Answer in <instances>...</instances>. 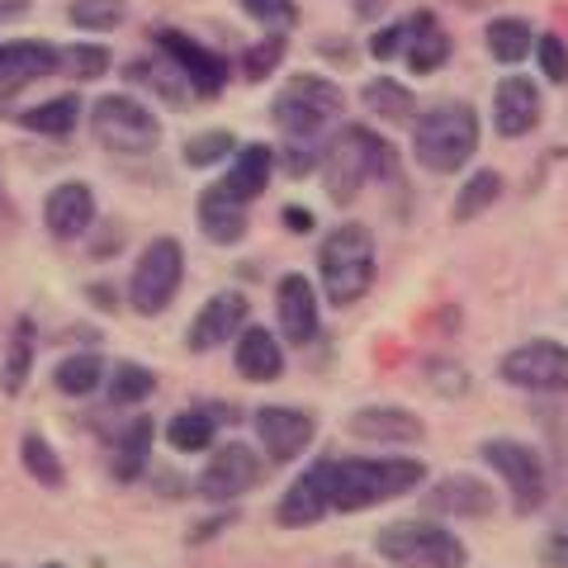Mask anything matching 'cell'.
I'll list each match as a JSON object with an SVG mask.
<instances>
[{
	"mask_svg": "<svg viewBox=\"0 0 568 568\" xmlns=\"http://www.w3.org/2000/svg\"><path fill=\"white\" fill-rule=\"evenodd\" d=\"M246 20H256L265 33H284L298 24V6L294 0H237Z\"/></svg>",
	"mask_w": 568,
	"mask_h": 568,
	"instance_id": "41",
	"label": "cell"
},
{
	"mask_svg": "<svg viewBox=\"0 0 568 568\" xmlns=\"http://www.w3.org/2000/svg\"><path fill=\"white\" fill-rule=\"evenodd\" d=\"M346 432L365 446H417L426 436V422L413 413V407H398V403H369V407H355L346 417Z\"/></svg>",
	"mask_w": 568,
	"mask_h": 568,
	"instance_id": "17",
	"label": "cell"
},
{
	"mask_svg": "<svg viewBox=\"0 0 568 568\" xmlns=\"http://www.w3.org/2000/svg\"><path fill=\"white\" fill-rule=\"evenodd\" d=\"M24 14H29V0H0V24L24 20Z\"/></svg>",
	"mask_w": 568,
	"mask_h": 568,
	"instance_id": "49",
	"label": "cell"
},
{
	"mask_svg": "<svg viewBox=\"0 0 568 568\" xmlns=\"http://www.w3.org/2000/svg\"><path fill=\"white\" fill-rule=\"evenodd\" d=\"M104 379H110V365H104L100 351H77L52 369V388L67 398H91L95 388H104Z\"/></svg>",
	"mask_w": 568,
	"mask_h": 568,
	"instance_id": "29",
	"label": "cell"
},
{
	"mask_svg": "<svg viewBox=\"0 0 568 568\" xmlns=\"http://www.w3.org/2000/svg\"><path fill=\"white\" fill-rule=\"evenodd\" d=\"M323 517H332V493H327V459H317V465H308L290 488H284L275 521L304 530V526H317Z\"/></svg>",
	"mask_w": 568,
	"mask_h": 568,
	"instance_id": "21",
	"label": "cell"
},
{
	"mask_svg": "<svg viewBox=\"0 0 568 568\" xmlns=\"http://www.w3.org/2000/svg\"><path fill=\"white\" fill-rule=\"evenodd\" d=\"M194 219H200V233L213 246H237L246 237V204L233 200L223 185H209L194 204Z\"/></svg>",
	"mask_w": 568,
	"mask_h": 568,
	"instance_id": "24",
	"label": "cell"
},
{
	"mask_svg": "<svg viewBox=\"0 0 568 568\" xmlns=\"http://www.w3.org/2000/svg\"><path fill=\"white\" fill-rule=\"evenodd\" d=\"M540 114H545V104H540V85L530 81V77H503L497 81V91H493V129L503 133V138H526V133H536L540 129Z\"/></svg>",
	"mask_w": 568,
	"mask_h": 568,
	"instance_id": "18",
	"label": "cell"
},
{
	"mask_svg": "<svg viewBox=\"0 0 568 568\" xmlns=\"http://www.w3.org/2000/svg\"><path fill=\"white\" fill-rule=\"evenodd\" d=\"M426 511L432 517H450V521H484L497 511V493L493 484H484V478L474 474H446L436 478L432 488H426Z\"/></svg>",
	"mask_w": 568,
	"mask_h": 568,
	"instance_id": "15",
	"label": "cell"
},
{
	"mask_svg": "<svg viewBox=\"0 0 568 568\" xmlns=\"http://www.w3.org/2000/svg\"><path fill=\"white\" fill-rule=\"evenodd\" d=\"M484 43H488V58L503 62V67H517L536 52V29L521 14H497V20L484 29Z\"/></svg>",
	"mask_w": 568,
	"mask_h": 568,
	"instance_id": "28",
	"label": "cell"
},
{
	"mask_svg": "<svg viewBox=\"0 0 568 568\" xmlns=\"http://www.w3.org/2000/svg\"><path fill=\"white\" fill-rule=\"evenodd\" d=\"M252 323V304H246V294L242 290H223V294H213L209 304L194 313V323L185 332V346L190 351H219L227 342H237V332Z\"/></svg>",
	"mask_w": 568,
	"mask_h": 568,
	"instance_id": "16",
	"label": "cell"
},
{
	"mask_svg": "<svg viewBox=\"0 0 568 568\" xmlns=\"http://www.w3.org/2000/svg\"><path fill=\"white\" fill-rule=\"evenodd\" d=\"M185 284V252L175 237H152L138 252L133 280H129V304L138 317H162Z\"/></svg>",
	"mask_w": 568,
	"mask_h": 568,
	"instance_id": "9",
	"label": "cell"
},
{
	"mask_svg": "<svg viewBox=\"0 0 568 568\" xmlns=\"http://www.w3.org/2000/svg\"><path fill=\"white\" fill-rule=\"evenodd\" d=\"M152 440H156V426L152 417H129L114 432V446H110V474L119 484H138L152 465Z\"/></svg>",
	"mask_w": 568,
	"mask_h": 568,
	"instance_id": "25",
	"label": "cell"
},
{
	"mask_svg": "<svg viewBox=\"0 0 568 568\" xmlns=\"http://www.w3.org/2000/svg\"><path fill=\"white\" fill-rule=\"evenodd\" d=\"M256 440H261V455L271 465H294L313 440H317V417L308 407H290V403H265L256 407Z\"/></svg>",
	"mask_w": 568,
	"mask_h": 568,
	"instance_id": "12",
	"label": "cell"
},
{
	"mask_svg": "<svg viewBox=\"0 0 568 568\" xmlns=\"http://www.w3.org/2000/svg\"><path fill=\"white\" fill-rule=\"evenodd\" d=\"M81 95H52V100H39L29 104V110L20 114V129L39 133V138H71L81 123Z\"/></svg>",
	"mask_w": 568,
	"mask_h": 568,
	"instance_id": "31",
	"label": "cell"
},
{
	"mask_svg": "<svg viewBox=\"0 0 568 568\" xmlns=\"http://www.w3.org/2000/svg\"><path fill=\"white\" fill-rule=\"evenodd\" d=\"M43 223L58 242H77L95 227V190L85 181H62L48 190L43 200Z\"/></svg>",
	"mask_w": 568,
	"mask_h": 568,
	"instance_id": "20",
	"label": "cell"
},
{
	"mask_svg": "<svg viewBox=\"0 0 568 568\" xmlns=\"http://www.w3.org/2000/svg\"><path fill=\"white\" fill-rule=\"evenodd\" d=\"M275 317H280V336L294 346L317 342V327H323V298H317V284L308 275H280L275 284Z\"/></svg>",
	"mask_w": 568,
	"mask_h": 568,
	"instance_id": "14",
	"label": "cell"
},
{
	"mask_svg": "<svg viewBox=\"0 0 568 568\" xmlns=\"http://www.w3.org/2000/svg\"><path fill=\"white\" fill-rule=\"evenodd\" d=\"M497 200H503V175H497L493 166H484V171L465 175V185L455 190L450 219H455V223H474V219H484V213H488Z\"/></svg>",
	"mask_w": 568,
	"mask_h": 568,
	"instance_id": "33",
	"label": "cell"
},
{
	"mask_svg": "<svg viewBox=\"0 0 568 568\" xmlns=\"http://www.w3.org/2000/svg\"><path fill=\"white\" fill-rule=\"evenodd\" d=\"M233 365L246 384H275L284 375V342L275 332L246 323L233 342Z\"/></svg>",
	"mask_w": 568,
	"mask_h": 568,
	"instance_id": "23",
	"label": "cell"
},
{
	"mask_svg": "<svg viewBox=\"0 0 568 568\" xmlns=\"http://www.w3.org/2000/svg\"><path fill=\"white\" fill-rule=\"evenodd\" d=\"M361 104L375 119L384 123H413L417 119V95H413V85H403L398 77H375V81H365V91H361Z\"/></svg>",
	"mask_w": 568,
	"mask_h": 568,
	"instance_id": "30",
	"label": "cell"
},
{
	"mask_svg": "<svg viewBox=\"0 0 568 568\" xmlns=\"http://www.w3.org/2000/svg\"><path fill=\"white\" fill-rule=\"evenodd\" d=\"M379 271V252H375V233L365 223H342L332 227L317 246V280H323V298L332 308H351L361 304L375 284Z\"/></svg>",
	"mask_w": 568,
	"mask_h": 568,
	"instance_id": "4",
	"label": "cell"
},
{
	"mask_svg": "<svg viewBox=\"0 0 568 568\" xmlns=\"http://www.w3.org/2000/svg\"><path fill=\"white\" fill-rule=\"evenodd\" d=\"M497 379L521 394H540V398H559L568 394V346L555 336H530V342L511 346L497 361Z\"/></svg>",
	"mask_w": 568,
	"mask_h": 568,
	"instance_id": "10",
	"label": "cell"
},
{
	"mask_svg": "<svg viewBox=\"0 0 568 568\" xmlns=\"http://www.w3.org/2000/svg\"><path fill=\"white\" fill-rule=\"evenodd\" d=\"M346 110V91L332 77H317V71H304V77H290L284 91L271 104V119L284 138H323Z\"/></svg>",
	"mask_w": 568,
	"mask_h": 568,
	"instance_id": "6",
	"label": "cell"
},
{
	"mask_svg": "<svg viewBox=\"0 0 568 568\" xmlns=\"http://www.w3.org/2000/svg\"><path fill=\"white\" fill-rule=\"evenodd\" d=\"M43 568H67V564H58V559H52V564H43Z\"/></svg>",
	"mask_w": 568,
	"mask_h": 568,
	"instance_id": "51",
	"label": "cell"
},
{
	"mask_svg": "<svg viewBox=\"0 0 568 568\" xmlns=\"http://www.w3.org/2000/svg\"><path fill=\"white\" fill-rule=\"evenodd\" d=\"M91 129L100 148L119 156H148L162 142V119L138 95H100L91 104Z\"/></svg>",
	"mask_w": 568,
	"mask_h": 568,
	"instance_id": "8",
	"label": "cell"
},
{
	"mask_svg": "<svg viewBox=\"0 0 568 568\" xmlns=\"http://www.w3.org/2000/svg\"><path fill=\"white\" fill-rule=\"evenodd\" d=\"M388 6H394V0H351V10H355V20H361V24L384 20Z\"/></svg>",
	"mask_w": 568,
	"mask_h": 568,
	"instance_id": "47",
	"label": "cell"
},
{
	"mask_svg": "<svg viewBox=\"0 0 568 568\" xmlns=\"http://www.w3.org/2000/svg\"><path fill=\"white\" fill-rule=\"evenodd\" d=\"M284 33H265V39H256L252 48L242 52V81H265L275 77V67L284 62Z\"/></svg>",
	"mask_w": 568,
	"mask_h": 568,
	"instance_id": "40",
	"label": "cell"
},
{
	"mask_svg": "<svg viewBox=\"0 0 568 568\" xmlns=\"http://www.w3.org/2000/svg\"><path fill=\"white\" fill-rule=\"evenodd\" d=\"M530 58L540 62V77L549 85L568 81V43L559 39V33H536V52H530Z\"/></svg>",
	"mask_w": 568,
	"mask_h": 568,
	"instance_id": "42",
	"label": "cell"
},
{
	"mask_svg": "<svg viewBox=\"0 0 568 568\" xmlns=\"http://www.w3.org/2000/svg\"><path fill=\"white\" fill-rule=\"evenodd\" d=\"M280 223L290 227L294 237H308L313 227H317V213H313V209H304V204H284V209H280Z\"/></svg>",
	"mask_w": 568,
	"mask_h": 568,
	"instance_id": "46",
	"label": "cell"
},
{
	"mask_svg": "<svg viewBox=\"0 0 568 568\" xmlns=\"http://www.w3.org/2000/svg\"><path fill=\"white\" fill-rule=\"evenodd\" d=\"M58 77V48L39 43V39H20V43H6L0 48V110L24 91L33 81H48Z\"/></svg>",
	"mask_w": 568,
	"mask_h": 568,
	"instance_id": "19",
	"label": "cell"
},
{
	"mask_svg": "<svg viewBox=\"0 0 568 568\" xmlns=\"http://www.w3.org/2000/svg\"><path fill=\"white\" fill-rule=\"evenodd\" d=\"M261 478H265V455L252 450L246 440H227V446H219L209 455L204 474L194 478V493H200L204 503H237V497L252 493Z\"/></svg>",
	"mask_w": 568,
	"mask_h": 568,
	"instance_id": "11",
	"label": "cell"
},
{
	"mask_svg": "<svg viewBox=\"0 0 568 568\" xmlns=\"http://www.w3.org/2000/svg\"><path fill=\"white\" fill-rule=\"evenodd\" d=\"M166 77H181V71H166V67H152V62H129V81L133 85H152L162 100H185L190 95V85L185 81H166Z\"/></svg>",
	"mask_w": 568,
	"mask_h": 568,
	"instance_id": "43",
	"label": "cell"
},
{
	"mask_svg": "<svg viewBox=\"0 0 568 568\" xmlns=\"http://www.w3.org/2000/svg\"><path fill=\"white\" fill-rule=\"evenodd\" d=\"M478 138H484V123L469 100H440L413 119V156L432 175L465 171L478 152Z\"/></svg>",
	"mask_w": 568,
	"mask_h": 568,
	"instance_id": "3",
	"label": "cell"
},
{
	"mask_svg": "<svg viewBox=\"0 0 568 568\" xmlns=\"http://www.w3.org/2000/svg\"><path fill=\"white\" fill-rule=\"evenodd\" d=\"M85 294H91V298H95V308H104V313H114V308H119V294L110 290V284H91Z\"/></svg>",
	"mask_w": 568,
	"mask_h": 568,
	"instance_id": "48",
	"label": "cell"
},
{
	"mask_svg": "<svg viewBox=\"0 0 568 568\" xmlns=\"http://www.w3.org/2000/svg\"><path fill=\"white\" fill-rule=\"evenodd\" d=\"M275 175V148H265V142H242V148L233 152V162H227V175H223V190L233 194V200L252 204L256 194L271 185Z\"/></svg>",
	"mask_w": 568,
	"mask_h": 568,
	"instance_id": "26",
	"label": "cell"
},
{
	"mask_svg": "<svg viewBox=\"0 0 568 568\" xmlns=\"http://www.w3.org/2000/svg\"><path fill=\"white\" fill-rule=\"evenodd\" d=\"M242 142L227 133V129H209V133H194V138H185V166H194V171H209V166H219V162H227V152H237Z\"/></svg>",
	"mask_w": 568,
	"mask_h": 568,
	"instance_id": "38",
	"label": "cell"
},
{
	"mask_svg": "<svg viewBox=\"0 0 568 568\" xmlns=\"http://www.w3.org/2000/svg\"><path fill=\"white\" fill-rule=\"evenodd\" d=\"M403 43H407V24L403 20L384 24V29H375V39H369V58H375V62H394V58H403Z\"/></svg>",
	"mask_w": 568,
	"mask_h": 568,
	"instance_id": "44",
	"label": "cell"
},
{
	"mask_svg": "<svg viewBox=\"0 0 568 568\" xmlns=\"http://www.w3.org/2000/svg\"><path fill=\"white\" fill-rule=\"evenodd\" d=\"M110 71V48L100 43H71V48H58V77H71V81H100Z\"/></svg>",
	"mask_w": 568,
	"mask_h": 568,
	"instance_id": "37",
	"label": "cell"
},
{
	"mask_svg": "<svg viewBox=\"0 0 568 568\" xmlns=\"http://www.w3.org/2000/svg\"><path fill=\"white\" fill-rule=\"evenodd\" d=\"M426 484V465L417 455H346L327 459L332 511H369L394 497H407Z\"/></svg>",
	"mask_w": 568,
	"mask_h": 568,
	"instance_id": "1",
	"label": "cell"
},
{
	"mask_svg": "<svg viewBox=\"0 0 568 568\" xmlns=\"http://www.w3.org/2000/svg\"><path fill=\"white\" fill-rule=\"evenodd\" d=\"M403 24H407V43H403L407 71H413V77H436V71L450 62V52H455V39L446 33V24H440L432 10L407 14Z\"/></svg>",
	"mask_w": 568,
	"mask_h": 568,
	"instance_id": "22",
	"label": "cell"
},
{
	"mask_svg": "<svg viewBox=\"0 0 568 568\" xmlns=\"http://www.w3.org/2000/svg\"><path fill=\"white\" fill-rule=\"evenodd\" d=\"M375 555L394 568H469V545L436 517H407L379 526Z\"/></svg>",
	"mask_w": 568,
	"mask_h": 568,
	"instance_id": "5",
	"label": "cell"
},
{
	"mask_svg": "<svg viewBox=\"0 0 568 568\" xmlns=\"http://www.w3.org/2000/svg\"><path fill=\"white\" fill-rule=\"evenodd\" d=\"M33 355H39V332H33V317H14L10 336H6V361H0V388L10 398L24 394V384L33 375Z\"/></svg>",
	"mask_w": 568,
	"mask_h": 568,
	"instance_id": "27",
	"label": "cell"
},
{
	"mask_svg": "<svg viewBox=\"0 0 568 568\" xmlns=\"http://www.w3.org/2000/svg\"><path fill=\"white\" fill-rule=\"evenodd\" d=\"M0 219H6V223H14V204H10V194H6V185H0Z\"/></svg>",
	"mask_w": 568,
	"mask_h": 568,
	"instance_id": "50",
	"label": "cell"
},
{
	"mask_svg": "<svg viewBox=\"0 0 568 568\" xmlns=\"http://www.w3.org/2000/svg\"><path fill=\"white\" fill-rule=\"evenodd\" d=\"M0 568H14V564H0Z\"/></svg>",
	"mask_w": 568,
	"mask_h": 568,
	"instance_id": "52",
	"label": "cell"
},
{
	"mask_svg": "<svg viewBox=\"0 0 568 568\" xmlns=\"http://www.w3.org/2000/svg\"><path fill=\"white\" fill-rule=\"evenodd\" d=\"M104 394H110V407H138L156 394V375L148 365L138 361H123L110 369V379H104Z\"/></svg>",
	"mask_w": 568,
	"mask_h": 568,
	"instance_id": "35",
	"label": "cell"
},
{
	"mask_svg": "<svg viewBox=\"0 0 568 568\" xmlns=\"http://www.w3.org/2000/svg\"><path fill=\"white\" fill-rule=\"evenodd\" d=\"M323 138H284V148L275 152V166H284V175H294V181H304L323 166Z\"/></svg>",
	"mask_w": 568,
	"mask_h": 568,
	"instance_id": "39",
	"label": "cell"
},
{
	"mask_svg": "<svg viewBox=\"0 0 568 568\" xmlns=\"http://www.w3.org/2000/svg\"><path fill=\"white\" fill-rule=\"evenodd\" d=\"M478 455H484V465L503 478V488L511 493V511H517V517H536L545 507V488H549L545 455L517 436H488L484 446H478Z\"/></svg>",
	"mask_w": 568,
	"mask_h": 568,
	"instance_id": "7",
	"label": "cell"
},
{
	"mask_svg": "<svg viewBox=\"0 0 568 568\" xmlns=\"http://www.w3.org/2000/svg\"><path fill=\"white\" fill-rule=\"evenodd\" d=\"M166 440L175 455H204V450H213V440H219V417H213L209 407H185V413L171 417Z\"/></svg>",
	"mask_w": 568,
	"mask_h": 568,
	"instance_id": "32",
	"label": "cell"
},
{
	"mask_svg": "<svg viewBox=\"0 0 568 568\" xmlns=\"http://www.w3.org/2000/svg\"><path fill=\"white\" fill-rule=\"evenodd\" d=\"M129 20V0H71L67 6V24L81 33H114Z\"/></svg>",
	"mask_w": 568,
	"mask_h": 568,
	"instance_id": "36",
	"label": "cell"
},
{
	"mask_svg": "<svg viewBox=\"0 0 568 568\" xmlns=\"http://www.w3.org/2000/svg\"><path fill=\"white\" fill-rule=\"evenodd\" d=\"M20 465H24V474H29L39 488H62V484H67L62 455L52 450V440L39 436V432H24V440H20Z\"/></svg>",
	"mask_w": 568,
	"mask_h": 568,
	"instance_id": "34",
	"label": "cell"
},
{
	"mask_svg": "<svg viewBox=\"0 0 568 568\" xmlns=\"http://www.w3.org/2000/svg\"><path fill=\"white\" fill-rule=\"evenodd\" d=\"M152 39H156V48H162V58L190 81L194 95H204V100L223 95V85H227V58L223 52L204 48L200 39H190V33H181V29H156Z\"/></svg>",
	"mask_w": 568,
	"mask_h": 568,
	"instance_id": "13",
	"label": "cell"
},
{
	"mask_svg": "<svg viewBox=\"0 0 568 568\" xmlns=\"http://www.w3.org/2000/svg\"><path fill=\"white\" fill-rule=\"evenodd\" d=\"M323 185L332 204H355L369 181H394L398 175V152L394 142L379 138L365 123H346L327 148H323Z\"/></svg>",
	"mask_w": 568,
	"mask_h": 568,
	"instance_id": "2",
	"label": "cell"
},
{
	"mask_svg": "<svg viewBox=\"0 0 568 568\" xmlns=\"http://www.w3.org/2000/svg\"><path fill=\"white\" fill-rule=\"evenodd\" d=\"M540 564H545V568H568V521H559V526L540 540Z\"/></svg>",
	"mask_w": 568,
	"mask_h": 568,
	"instance_id": "45",
	"label": "cell"
}]
</instances>
